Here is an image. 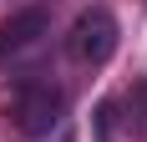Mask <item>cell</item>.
<instances>
[{
    "mask_svg": "<svg viewBox=\"0 0 147 142\" xmlns=\"http://www.w3.org/2000/svg\"><path fill=\"white\" fill-rule=\"evenodd\" d=\"M66 122V91L51 81H20L15 91V127L26 137H46Z\"/></svg>",
    "mask_w": 147,
    "mask_h": 142,
    "instance_id": "cell-2",
    "label": "cell"
},
{
    "mask_svg": "<svg viewBox=\"0 0 147 142\" xmlns=\"http://www.w3.org/2000/svg\"><path fill=\"white\" fill-rule=\"evenodd\" d=\"M96 137H102V142L117 137V101H112V97L96 101Z\"/></svg>",
    "mask_w": 147,
    "mask_h": 142,
    "instance_id": "cell-4",
    "label": "cell"
},
{
    "mask_svg": "<svg viewBox=\"0 0 147 142\" xmlns=\"http://www.w3.org/2000/svg\"><path fill=\"white\" fill-rule=\"evenodd\" d=\"M117 15L107 10V5H86V10L71 20V30H66V51H71V61H81V66H107L112 61V51H117Z\"/></svg>",
    "mask_w": 147,
    "mask_h": 142,
    "instance_id": "cell-1",
    "label": "cell"
},
{
    "mask_svg": "<svg viewBox=\"0 0 147 142\" xmlns=\"http://www.w3.org/2000/svg\"><path fill=\"white\" fill-rule=\"evenodd\" d=\"M46 142H76V132H71V122H61L56 132H46Z\"/></svg>",
    "mask_w": 147,
    "mask_h": 142,
    "instance_id": "cell-5",
    "label": "cell"
},
{
    "mask_svg": "<svg viewBox=\"0 0 147 142\" xmlns=\"http://www.w3.org/2000/svg\"><path fill=\"white\" fill-rule=\"evenodd\" d=\"M51 36V10L46 5H30V10H15L10 20H0V56H26Z\"/></svg>",
    "mask_w": 147,
    "mask_h": 142,
    "instance_id": "cell-3",
    "label": "cell"
}]
</instances>
